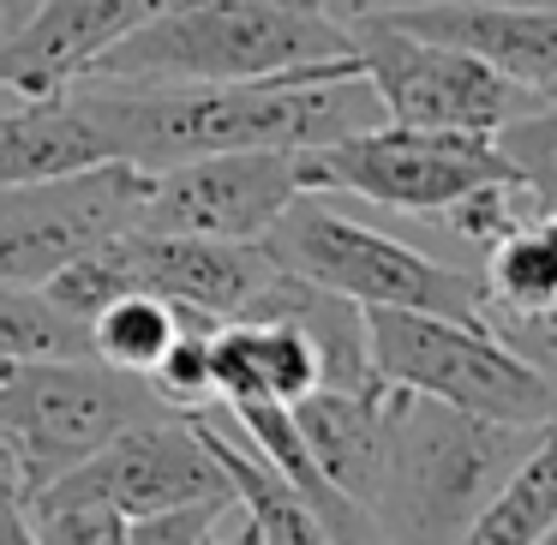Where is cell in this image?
<instances>
[{"mask_svg": "<svg viewBox=\"0 0 557 545\" xmlns=\"http://www.w3.org/2000/svg\"><path fill=\"white\" fill-rule=\"evenodd\" d=\"M492 145H497V157L509 162V174L528 186L533 205L557 210V102L540 97L528 114H516V121L497 126Z\"/></svg>", "mask_w": 557, "mask_h": 545, "instance_id": "obj_23", "label": "cell"}, {"mask_svg": "<svg viewBox=\"0 0 557 545\" xmlns=\"http://www.w3.org/2000/svg\"><path fill=\"white\" fill-rule=\"evenodd\" d=\"M210 384L222 401H300L324 384V354L288 312H252L210 330Z\"/></svg>", "mask_w": 557, "mask_h": 545, "instance_id": "obj_16", "label": "cell"}, {"mask_svg": "<svg viewBox=\"0 0 557 545\" xmlns=\"http://www.w3.org/2000/svg\"><path fill=\"white\" fill-rule=\"evenodd\" d=\"M389 408H396V384L372 377L354 389H306L300 401H288L294 432H300L306 456L318 461L336 492H348L360 509H372L377 473H384V444H389Z\"/></svg>", "mask_w": 557, "mask_h": 545, "instance_id": "obj_15", "label": "cell"}, {"mask_svg": "<svg viewBox=\"0 0 557 545\" xmlns=\"http://www.w3.org/2000/svg\"><path fill=\"white\" fill-rule=\"evenodd\" d=\"M366 360L384 384L444 401V408L485 413V420H509V425L557 420V389L485 324L372 306L366 312Z\"/></svg>", "mask_w": 557, "mask_h": 545, "instance_id": "obj_6", "label": "cell"}, {"mask_svg": "<svg viewBox=\"0 0 557 545\" xmlns=\"http://www.w3.org/2000/svg\"><path fill=\"white\" fill-rule=\"evenodd\" d=\"M157 413L174 408H162L150 377L114 372L97 354L0 360V468L25 504L66 468L97 456L109 437H121L126 425Z\"/></svg>", "mask_w": 557, "mask_h": 545, "instance_id": "obj_5", "label": "cell"}, {"mask_svg": "<svg viewBox=\"0 0 557 545\" xmlns=\"http://www.w3.org/2000/svg\"><path fill=\"white\" fill-rule=\"evenodd\" d=\"M540 97H552V102H557V85H552V90H540Z\"/></svg>", "mask_w": 557, "mask_h": 545, "instance_id": "obj_34", "label": "cell"}, {"mask_svg": "<svg viewBox=\"0 0 557 545\" xmlns=\"http://www.w3.org/2000/svg\"><path fill=\"white\" fill-rule=\"evenodd\" d=\"M97 270L109 282V294H162L186 318L205 324H228L246 318L264 288L282 276V264L264 252V240H198V234H150L126 228L121 240L97 246Z\"/></svg>", "mask_w": 557, "mask_h": 545, "instance_id": "obj_11", "label": "cell"}, {"mask_svg": "<svg viewBox=\"0 0 557 545\" xmlns=\"http://www.w3.org/2000/svg\"><path fill=\"white\" fill-rule=\"evenodd\" d=\"M540 545H557V521H552V528H545V540Z\"/></svg>", "mask_w": 557, "mask_h": 545, "instance_id": "obj_33", "label": "cell"}, {"mask_svg": "<svg viewBox=\"0 0 557 545\" xmlns=\"http://www.w3.org/2000/svg\"><path fill=\"white\" fill-rule=\"evenodd\" d=\"M342 30L354 25H377V18H396V13H413V7H432V0H318Z\"/></svg>", "mask_w": 557, "mask_h": 545, "instance_id": "obj_27", "label": "cell"}, {"mask_svg": "<svg viewBox=\"0 0 557 545\" xmlns=\"http://www.w3.org/2000/svg\"><path fill=\"white\" fill-rule=\"evenodd\" d=\"M306 157V186L312 193H348L396 216L437 222L473 198L480 186L509 181V162L485 133H437V126H401L377 121L348 138H330Z\"/></svg>", "mask_w": 557, "mask_h": 545, "instance_id": "obj_7", "label": "cell"}, {"mask_svg": "<svg viewBox=\"0 0 557 545\" xmlns=\"http://www.w3.org/2000/svg\"><path fill=\"white\" fill-rule=\"evenodd\" d=\"M37 7H42V0H0V37H7V30H18L30 13H37Z\"/></svg>", "mask_w": 557, "mask_h": 545, "instance_id": "obj_30", "label": "cell"}, {"mask_svg": "<svg viewBox=\"0 0 557 545\" xmlns=\"http://www.w3.org/2000/svg\"><path fill=\"white\" fill-rule=\"evenodd\" d=\"M7 497H18V492H13V480H7V468H0V504H7Z\"/></svg>", "mask_w": 557, "mask_h": 545, "instance_id": "obj_32", "label": "cell"}, {"mask_svg": "<svg viewBox=\"0 0 557 545\" xmlns=\"http://www.w3.org/2000/svg\"><path fill=\"white\" fill-rule=\"evenodd\" d=\"M37 354H90L85 324L54 312L42 288H0V360H37Z\"/></svg>", "mask_w": 557, "mask_h": 545, "instance_id": "obj_22", "label": "cell"}, {"mask_svg": "<svg viewBox=\"0 0 557 545\" xmlns=\"http://www.w3.org/2000/svg\"><path fill=\"white\" fill-rule=\"evenodd\" d=\"M0 545H37V540H30V521H25V504H18V497L0 504Z\"/></svg>", "mask_w": 557, "mask_h": 545, "instance_id": "obj_29", "label": "cell"}, {"mask_svg": "<svg viewBox=\"0 0 557 545\" xmlns=\"http://www.w3.org/2000/svg\"><path fill=\"white\" fill-rule=\"evenodd\" d=\"M384 25H401L413 37L449 42V49L485 61L492 73H504L509 85L552 90L557 85V13L540 7H497V0H432L396 13Z\"/></svg>", "mask_w": 557, "mask_h": 545, "instance_id": "obj_14", "label": "cell"}, {"mask_svg": "<svg viewBox=\"0 0 557 545\" xmlns=\"http://www.w3.org/2000/svg\"><path fill=\"white\" fill-rule=\"evenodd\" d=\"M485 318H528L557 306V210H533L480 246Z\"/></svg>", "mask_w": 557, "mask_h": 545, "instance_id": "obj_19", "label": "cell"}, {"mask_svg": "<svg viewBox=\"0 0 557 545\" xmlns=\"http://www.w3.org/2000/svg\"><path fill=\"white\" fill-rule=\"evenodd\" d=\"M114 162L102 133L90 126V114L66 97H37L0 109V186H25V181H54V174H78Z\"/></svg>", "mask_w": 557, "mask_h": 545, "instance_id": "obj_18", "label": "cell"}, {"mask_svg": "<svg viewBox=\"0 0 557 545\" xmlns=\"http://www.w3.org/2000/svg\"><path fill=\"white\" fill-rule=\"evenodd\" d=\"M485 330H492L497 342H509V348L557 389V306L552 312H528V318H485Z\"/></svg>", "mask_w": 557, "mask_h": 545, "instance_id": "obj_26", "label": "cell"}, {"mask_svg": "<svg viewBox=\"0 0 557 545\" xmlns=\"http://www.w3.org/2000/svg\"><path fill=\"white\" fill-rule=\"evenodd\" d=\"M73 102L90 114L109 157L145 174L193 157H222V150H318L330 138H348L384 121L354 54L300 66V73L252 78V85H109V78H85V85H73Z\"/></svg>", "mask_w": 557, "mask_h": 545, "instance_id": "obj_1", "label": "cell"}, {"mask_svg": "<svg viewBox=\"0 0 557 545\" xmlns=\"http://www.w3.org/2000/svg\"><path fill=\"white\" fill-rule=\"evenodd\" d=\"M228 504H234V492L198 497V504H174V509H150V516H126L121 545H205Z\"/></svg>", "mask_w": 557, "mask_h": 545, "instance_id": "obj_25", "label": "cell"}, {"mask_svg": "<svg viewBox=\"0 0 557 545\" xmlns=\"http://www.w3.org/2000/svg\"><path fill=\"white\" fill-rule=\"evenodd\" d=\"M545 425H509L396 389L372 521L389 545H456Z\"/></svg>", "mask_w": 557, "mask_h": 545, "instance_id": "obj_3", "label": "cell"}, {"mask_svg": "<svg viewBox=\"0 0 557 545\" xmlns=\"http://www.w3.org/2000/svg\"><path fill=\"white\" fill-rule=\"evenodd\" d=\"M306 186L300 150H222L145 174L138 228L198 234V240H264V228Z\"/></svg>", "mask_w": 557, "mask_h": 545, "instance_id": "obj_10", "label": "cell"}, {"mask_svg": "<svg viewBox=\"0 0 557 545\" xmlns=\"http://www.w3.org/2000/svg\"><path fill=\"white\" fill-rule=\"evenodd\" d=\"M264 252L288 276L342 294L360 312L389 306V312H437L461 318V324H485L480 270L444 264V258L348 216V210H336V193H300L264 228Z\"/></svg>", "mask_w": 557, "mask_h": 545, "instance_id": "obj_4", "label": "cell"}, {"mask_svg": "<svg viewBox=\"0 0 557 545\" xmlns=\"http://www.w3.org/2000/svg\"><path fill=\"white\" fill-rule=\"evenodd\" d=\"M157 7L162 0H42L25 25L0 37V102L66 97Z\"/></svg>", "mask_w": 557, "mask_h": 545, "instance_id": "obj_13", "label": "cell"}, {"mask_svg": "<svg viewBox=\"0 0 557 545\" xmlns=\"http://www.w3.org/2000/svg\"><path fill=\"white\" fill-rule=\"evenodd\" d=\"M354 42L318 0H162L90 78L109 85H252L348 61Z\"/></svg>", "mask_w": 557, "mask_h": 545, "instance_id": "obj_2", "label": "cell"}, {"mask_svg": "<svg viewBox=\"0 0 557 545\" xmlns=\"http://www.w3.org/2000/svg\"><path fill=\"white\" fill-rule=\"evenodd\" d=\"M205 545H258V533H252V521L240 516V504L222 509V521L210 528V540H205Z\"/></svg>", "mask_w": 557, "mask_h": 545, "instance_id": "obj_28", "label": "cell"}, {"mask_svg": "<svg viewBox=\"0 0 557 545\" xmlns=\"http://www.w3.org/2000/svg\"><path fill=\"white\" fill-rule=\"evenodd\" d=\"M228 473L205 449L193 413H157V420L126 425L121 437L49 480L37 497H61V504H102L114 516H150V509L198 504V497H222ZM30 504V497H25Z\"/></svg>", "mask_w": 557, "mask_h": 545, "instance_id": "obj_12", "label": "cell"}, {"mask_svg": "<svg viewBox=\"0 0 557 545\" xmlns=\"http://www.w3.org/2000/svg\"><path fill=\"white\" fill-rule=\"evenodd\" d=\"M25 521H30V540H37V545H121V516L102 509V504L30 497Z\"/></svg>", "mask_w": 557, "mask_h": 545, "instance_id": "obj_24", "label": "cell"}, {"mask_svg": "<svg viewBox=\"0 0 557 545\" xmlns=\"http://www.w3.org/2000/svg\"><path fill=\"white\" fill-rule=\"evenodd\" d=\"M138 210H145V169L133 162L0 186V288H42L73 258L138 228Z\"/></svg>", "mask_w": 557, "mask_h": 545, "instance_id": "obj_9", "label": "cell"}, {"mask_svg": "<svg viewBox=\"0 0 557 545\" xmlns=\"http://www.w3.org/2000/svg\"><path fill=\"white\" fill-rule=\"evenodd\" d=\"M193 425H198V437H205V449L216 456V468L228 473V492H234V504H240V516L252 521L258 545H336L324 533V521L312 516V504H306L216 408H198Z\"/></svg>", "mask_w": 557, "mask_h": 545, "instance_id": "obj_17", "label": "cell"}, {"mask_svg": "<svg viewBox=\"0 0 557 545\" xmlns=\"http://www.w3.org/2000/svg\"><path fill=\"white\" fill-rule=\"evenodd\" d=\"M186 324H205V318H186L174 300L133 288V294H114V300L85 324V336H90V354H97L102 366L150 377V366L174 348V336H181Z\"/></svg>", "mask_w": 557, "mask_h": 545, "instance_id": "obj_21", "label": "cell"}, {"mask_svg": "<svg viewBox=\"0 0 557 545\" xmlns=\"http://www.w3.org/2000/svg\"><path fill=\"white\" fill-rule=\"evenodd\" d=\"M354 66L372 85L384 121L401 126H437V133H485L492 138L504 121L528 114L540 102V90L509 85L504 73H492L485 61L449 49V42L413 37L401 25H354Z\"/></svg>", "mask_w": 557, "mask_h": 545, "instance_id": "obj_8", "label": "cell"}, {"mask_svg": "<svg viewBox=\"0 0 557 545\" xmlns=\"http://www.w3.org/2000/svg\"><path fill=\"white\" fill-rule=\"evenodd\" d=\"M552 521H557V420L516 461V473L485 497V509L468 521V533L456 545H540Z\"/></svg>", "mask_w": 557, "mask_h": 545, "instance_id": "obj_20", "label": "cell"}, {"mask_svg": "<svg viewBox=\"0 0 557 545\" xmlns=\"http://www.w3.org/2000/svg\"><path fill=\"white\" fill-rule=\"evenodd\" d=\"M497 7H540V13H557V0H497Z\"/></svg>", "mask_w": 557, "mask_h": 545, "instance_id": "obj_31", "label": "cell"}]
</instances>
